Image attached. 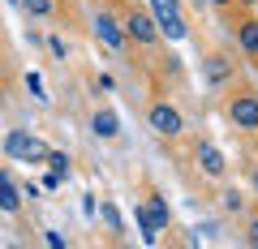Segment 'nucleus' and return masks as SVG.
Here are the masks:
<instances>
[{
	"label": "nucleus",
	"instance_id": "nucleus-14",
	"mask_svg": "<svg viewBox=\"0 0 258 249\" xmlns=\"http://www.w3.org/2000/svg\"><path fill=\"white\" fill-rule=\"evenodd\" d=\"M26 86L39 95V99H43V77H39V73H30V77H26Z\"/></svg>",
	"mask_w": 258,
	"mask_h": 249
},
{
	"label": "nucleus",
	"instance_id": "nucleus-1",
	"mask_svg": "<svg viewBox=\"0 0 258 249\" xmlns=\"http://www.w3.org/2000/svg\"><path fill=\"white\" fill-rule=\"evenodd\" d=\"M5 150H9V159H26V163H43V159H52V150H47L39 138H26V133H9Z\"/></svg>",
	"mask_w": 258,
	"mask_h": 249
},
{
	"label": "nucleus",
	"instance_id": "nucleus-8",
	"mask_svg": "<svg viewBox=\"0 0 258 249\" xmlns=\"http://www.w3.org/2000/svg\"><path fill=\"white\" fill-rule=\"evenodd\" d=\"M116 129H120L116 112H99V116H95V133H99V138H116Z\"/></svg>",
	"mask_w": 258,
	"mask_h": 249
},
{
	"label": "nucleus",
	"instance_id": "nucleus-3",
	"mask_svg": "<svg viewBox=\"0 0 258 249\" xmlns=\"http://www.w3.org/2000/svg\"><path fill=\"white\" fill-rule=\"evenodd\" d=\"M232 125H241V129H258V99H249V95L232 99Z\"/></svg>",
	"mask_w": 258,
	"mask_h": 249
},
{
	"label": "nucleus",
	"instance_id": "nucleus-15",
	"mask_svg": "<svg viewBox=\"0 0 258 249\" xmlns=\"http://www.w3.org/2000/svg\"><path fill=\"white\" fill-rule=\"evenodd\" d=\"M249 245H258V223H249Z\"/></svg>",
	"mask_w": 258,
	"mask_h": 249
},
{
	"label": "nucleus",
	"instance_id": "nucleus-13",
	"mask_svg": "<svg viewBox=\"0 0 258 249\" xmlns=\"http://www.w3.org/2000/svg\"><path fill=\"white\" fill-rule=\"evenodd\" d=\"M47 163H52V172H60V176L69 172V159H64V155H52V159H47Z\"/></svg>",
	"mask_w": 258,
	"mask_h": 249
},
{
	"label": "nucleus",
	"instance_id": "nucleus-5",
	"mask_svg": "<svg viewBox=\"0 0 258 249\" xmlns=\"http://www.w3.org/2000/svg\"><path fill=\"white\" fill-rule=\"evenodd\" d=\"M129 35L142 39V43H155V39H159V22L147 18V13H134V18H129Z\"/></svg>",
	"mask_w": 258,
	"mask_h": 249
},
{
	"label": "nucleus",
	"instance_id": "nucleus-10",
	"mask_svg": "<svg viewBox=\"0 0 258 249\" xmlns=\"http://www.w3.org/2000/svg\"><path fill=\"white\" fill-rule=\"evenodd\" d=\"M241 47L245 52H258V22H245L241 26Z\"/></svg>",
	"mask_w": 258,
	"mask_h": 249
},
{
	"label": "nucleus",
	"instance_id": "nucleus-7",
	"mask_svg": "<svg viewBox=\"0 0 258 249\" xmlns=\"http://www.w3.org/2000/svg\"><path fill=\"white\" fill-rule=\"evenodd\" d=\"M198 163H203L207 176H220V172H224V155H220L215 146H203V150H198Z\"/></svg>",
	"mask_w": 258,
	"mask_h": 249
},
{
	"label": "nucleus",
	"instance_id": "nucleus-4",
	"mask_svg": "<svg viewBox=\"0 0 258 249\" xmlns=\"http://www.w3.org/2000/svg\"><path fill=\"white\" fill-rule=\"evenodd\" d=\"M151 129H159V133H181V116H176V108L155 103V108H151Z\"/></svg>",
	"mask_w": 258,
	"mask_h": 249
},
{
	"label": "nucleus",
	"instance_id": "nucleus-16",
	"mask_svg": "<svg viewBox=\"0 0 258 249\" xmlns=\"http://www.w3.org/2000/svg\"><path fill=\"white\" fill-rule=\"evenodd\" d=\"M215 5H224V0H215Z\"/></svg>",
	"mask_w": 258,
	"mask_h": 249
},
{
	"label": "nucleus",
	"instance_id": "nucleus-9",
	"mask_svg": "<svg viewBox=\"0 0 258 249\" xmlns=\"http://www.w3.org/2000/svg\"><path fill=\"white\" fill-rule=\"evenodd\" d=\"M0 206H5V211H18V185H13L9 176H0Z\"/></svg>",
	"mask_w": 258,
	"mask_h": 249
},
{
	"label": "nucleus",
	"instance_id": "nucleus-12",
	"mask_svg": "<svg viewBox=\"0 0 258 249\" xmlns=\"http://www.w3.org/2000/svg\"><path fill=\"white\" fill-rule=\"evenodd\" d=\"M26 9L35 13V18H43V13H52V0H26Z\"/></svg>",
	"mask_w": 258,
	"mask_h": 249
},
{
	"label": "nucleus",
	"instance_id": "nucleus-11",
	"mask_svg": "<svg viewBox=\"0 0 258 249\" xmlns=\"http://www.w3.org/2000/svg\"><path fill=\"white\" fill-rule=\"evenodd\" d=\"M207 73H211V82H224V77H228V65H224L220 56H215L211 65H207Z\"/></svg>",
	"mask_w": 258,
	"mask_h": 249
},
{
	"label": "nucleus",
	"instance_id": "nucleus-6",
	"mask_svg": "<svg viewBox=\"0 0 258 249\" xmlns=\"http://www.w3.org/2000/svg\"><path fill=\"white\" fill-rule=\"evenodd\" d=\"M95 30H99V39H103L108 47H116V52L125 47V35H120V26L108 18V13H99V18H95Z\"/></svg>",
	"mask_w": 258,
	"mask_h": 249
},
{
	"label": "nucleus",
	"instance_id": "nucleus-2",
	"mask_svg": "<svg viewBox=\"0 0 258 249\" xmlns=\"http://www.w3.org/2000/svg\"><path fill=\"white\" fill-rule=\"evenodd\" d=\"M151 9H155V22L164 26L168 39H185V18L176 9V0H151Z\"/></svg>",
	"mask_w": 258,
	"mask_h": 249
}]
</instances>
